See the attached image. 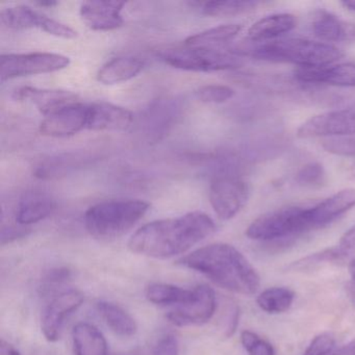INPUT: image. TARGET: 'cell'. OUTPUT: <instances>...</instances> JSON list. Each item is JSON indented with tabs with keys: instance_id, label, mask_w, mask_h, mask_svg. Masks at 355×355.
Listing matches in <instances>:
<instances>
[{
	"instance_id": "6da1fadb",
	"label": "cell",
	"mask_w": 355,
	"mask_h": 355,
	"mask_svg": "<svg viewBox=\"0 0 355 355\" xmlns=\"http://www.w3.org/2000/svg\"><path fill=\"white\" fill-rule=\"evenodd\" d=\"M207 214L192 211L180 217L157 220L139 228L128 241L132 252L166 259L184 254L216 232Z\"/></svg>"
},
{
	"instance_id": "7a4b0ae2",
	"label": "cell",
	"mask_w": 355,
	"mask_h": 355,
	"mask_svg": "<svg viewBox=\"0 0 355 355\" xmlns=\"http://www.w3.org/2000/svg\"><path fill=\"white\" fill-rule=\"evenodd\" d=\"M178 263L203 274L214 284L236 294H255L261 284L259 274L248 259L225 243L201 247L182 257Z\"/></svg>"
},
{
	"instance_id": "3957f363",
	"label": "cell",
	"mask_w": 355,
	"mask_h": 355,
	"mask_svg": "<svg viewBox=\"0 0 355 355\" xmlns=\"http://www.w3.org/2000/svg\"><path fill=\"white\" fill-rule=\"evenodd\" d=\"M234 53L263 61L294 64L298 67L330 66L343 57V53L332 45L304 39H276L253 43Z\"/></svg>"
},
{
	"instance_id": "277c9868",
	"label": "cell",
	"mask_w": 355,
	"mask_h": 355,
	"mask_svg": "<svg viewBox=\"0 0 355 355\" xmlns=\"http://www.w3.org/2000/svg\"><path fill=\"white\" fill-rule=\"evenodd\" d=\"M150 209L140 199H112L96 203L85 213L87 232L98 240H113L130 232Z\"/></svg>"
},
{
	"instance_id": "5b68a950",
	"label": "cell",
	"mask_w": 355,
	"mask_h": 355,
	"mask_svg": "<svg viewBox=\"0 0 355 355\" xmlns=\"http://www.w3.org/2000/svg\"><path fill=\"white\" fill-rule=\"evenodd\" d=\"M309 207H280L255 219L246 230V236L255 241H275L311 230Z\"/></svg>"
},
{
	"instance_id": "8992f818",
	"label": "cell",
	"mask_w": 355,
	"mask_h": 355,
	"mask_svg": "<svg viewBox=\"0 0 355 355\" xmlns=\"http://www.w3.org/2000/svg\"><path fill=\"white\" fill-rule=\"evenodd\" d=\"M159 55L166 65L184 71H223L236 69L243 64L242 59L232 51L205 47L167 49Z\"/></svg>"
},
{
	"instance_id": "52a82bcc",
	"label": "cell",
	"mask_w": 355,
	"mask_h": 355,
	"mask_svg": "<svg viewBox=\"0 0 355 355\" xmlns=\"http://www.w3.org/2000/svg\"><path fill=\"white\" fill-rule=\"evenodd\" d=\"M69 65V58L59 53H10L0 58V78L1 82H6L24 76L53 73Z\"/></svg>"
},
{
	"instance_id": "ba28073f",
	"label": "cell",
	"mask_w": 355,
	"mask_h": 355,
	"mask_svg": "<svg viewBox=\"0 0 355 355\" xmlns=\"http://www.w3.org/2000/svg\"><path fill=\"white\" fill-rule=\"evenodd\" d=\"M250 190L248 184L236 175L223 174L214 178L209 186V198L216 215L221 220L236 217L245 207Z\"/></svg>"
},
{
	"instance_id": "9c48e42d",
	"label": "cell",
	"mask_w": 355,
	"mask_h": 355,
	"mask_svg": "<svg viewBox=\"0 0 355 355\" xmlns=\"http://www.w3.org/2000/svg\"><path fill=\"white\" fill-rule=\"evenodd\" d=\"M0 20L3 26L13 30L38 28L47 34L67 40L78 36V32L70 26L57 21L44 14L39 13L26 6H15L1 10Z\"/></svg>"
},
{
	"instance_id": "30bf717a",
	"label": "cell",
	"mask_w": 355,
	"mask_h": 355,
	"mask_svg": "<svg viewBox=\"0 0 355 355\" xmlns=\"http://www.w3.org/2000/svg\"><path fill=\"white\" fill-rule=\"evenodd\" d=\"M297 136L301 139L355 136V107L336 110L313 116L301 124L297 130Z\"/></svg>"
},
{
	"instance_id": "8fae6325",
	"label": "cell",
	"mask_w": 355,
	"mask_h": 355,
	"mask_svg": "<svg viewBox=\"0 0 355 355\" xmlns=\"http://www.w3.org/2000/svg\"><path fill=\"white\" fill-rule=\"evenodd\" d=\"M217 309L215 292L207 284L195 288L192 300L184 304L172 307L166 318L170 323L178 327L200 326L207 323L213 318Z\"/></svg>"
},
{
	"instance_id": "7c38bea8",
	"label": "cell",
	"mask_w": 355,
	"mask_h": 355,
	"mask_svg": "<svg viewBox=\"0 0 355 355\" xmlns=\"http://www.w3.org/2000/svg\"><path fill=\"white\" fill-rule=\"evenodd\" d=\"M84 300V295L76 290L65 291L51 299L41 317V329L49 342L59 340L66 319L82 306Z\"/></svg>"
},
{
	"instance_id": "4fadbf2b",
	"label": "cell",
	"mask_w": 355,
	"mask_h": 355,
	"mask_svg": "<svg viewBox=\"0 0 355 355\" xmlns=\"http://www.w3.org/2000/svg\"><path fill=\"white\" fill-rule=\"evenodd\" d=\"M89 105L73 103L63 107L41 122L40 132L51 138H66L88 130Z\"/></svg>"
},
{
	"instance_id": "5bb4252c",
	"label": "cell",
	"mask_w": 355,
	"mask_h": 355,
	"mask_svg": "<svg viewBox=\"0 0 355 355\" xmlns=\"http://www.w3.org/2000/svg\"><path fill=\"white\" fill-rule=\"evenodd\" d=\"M125 3L119 1H87L80 6V15L87 26L93 31L107 32L117 30L124 24Z\"/></svg>"
},
{
	"instance_id": "9a60e30c",
	"label": "cell",
	"mask_w": 355,
	"mask_h": 355,
	"mask_svg": "<svg viewBox=\"0 0 355 355\" xmlns=\"http://www.w3.org/2000/svg\"><path fill=\"white\" fill-rule=\"evenodd\" d=\"M16 101L35 105L43 115H51L63 107L80 103L78 96L70 91L22 87L14 92Z\"/></svg>"
},
{
	"instance_id": "2e32d148",
	"label": "cell",
	"mask_w": 355,
	"mask_h": 355,
	"mask_svg": "<svg viewBox=\"0 0 355 355\" xmlns=\"http://www.w3.org/2000/svg\"><path fill=\"white\" fill-rule=\"evenodd\" d=\"M295 78L305 84H325L330 86L355 88V64H340L322 67H298Z\"/></svg>"
},
{
	"instance_id": "e0dca14e",
	"label": "cell",
	"mask_w": 355,
	"mask_h": 355,
	"mask_svg": "<svg viewBox=\"0 0 355 355\" xmlns=\"http://www.w3.org/2000/svg\"><path fill=\"white\" fill-rule=\"evenodd\" d=\"M134 123V115L125 107L107 103L89 105L88 130L122 132Z\"/></svg>"
},
{
	"instance_id": "ac0fdd59",
	"label": "cell",
	"mask_w": 355,
	"mask_h": 355,
	"mask_svg": "<svg viewBox=\"0 0 355 355\" xmlns=\"http://www.w3.org/2000/svg\"><path fill=\"white\" fill-rule=\"evenodd\" d=\"M355 207V188L344 189L325 200L309 207L311 230L323 227Z\"/></svg>"
},
{
	"instance_id": "d6986e66",
	"label": "cell",
	"mask_w": 355,
	"mask_h": 355,
	"mask_svg": "<svg viewBox=\"0 0 355 355\" xmlns=\"http://www.w3.org/2000/svg\"><path fill=\"white\" fill-rule=\"evenodd\" d=\"M313 34L326 42H353L355 41V24L343 21L338 16L320 11L311 24Z\"/></svg>"
},
{
	"instance_id": "ffe728a7",
	"label": "cell",
	"mask_w": 355,
	"mask_h": 355,
	"mask_svg": "<svg viewBox=\"0 0 355 355\" xmlns=\"http://www.w3.org/2000/svg\"><path fill=\"white\" fill-rule=\"evenodd\" d=\"M55 211V201L44 193L32 192L24 195L16 209V222L28 226L43 221Z\"/></svg>"
},
{
	"instance_id": "44dd1931",
	"label": "cell",
	"mask_w": 355,
	"mask_h": 355,
	"mask_svg": "<svg viewBox=\"0 0 355 355\" xmlns=\"http://www.w3.org/2000/svg\"><path fill=\"white\" fill-rule=\"evenodd\" d=\"M296 28V19L291 14H273L257 20L247 32V40L251 43L276 40Z\"/></svg>"
},
{
	"instance_id": "7402d4cb",
	"label": "cell",
	"mask_w": 355,
	"mask_h": 355,
	"mask_svg": "<svg viewBox=\"0 0 355 355\" xmlns=\"http://www.w3.org/2000/svg\"><path fill=\"white\" fill-rule=\"evenodd\" d=\"M144 66L145 62L138 57L116 58L101 67L97 80L103 85L121 84L136 78Z\"/></svg>"
},
{
	"instance_id": "603a6c76",
	"label": "cell",
	"mask_w": 355,
	"mask_h": 355,
	"mask_svg": "<svg viewBox=\"0 0 355 355\" xmlns=\"http://www.w3.org/2000/svg\"><path fill=\"white\" fill-rule=\"evenodd\" d=\"M72 340L76 355H109L105 336L92 324H76L72 330Z\"/></svg>"
},
{
	"instance_id": "cb8c5ba5",
	"label": "cell",
	"mask_w": 355,
	"mask_h": 355,
	"mask_svg": "<svg viewBox=\"0 0 355 355\" xmlns=\"http://www.w3.org/2000/svg\"><path fill=\"white\" fill-rule=\"evenodd\" d=\"M96 307L103 321L117 336L132 338L138 331V325L134 318L120 305L110 301H99Z\"/></svg>"
},
{
	"instance_id": "d4e9b609",
	"label": "cell",
	"mask_w": 355,
	"mask_h": 355,
	"mask_svg": "<svg viewBox=\"0 0 355 355\" xmlns=\"http://www.w3.org/2000/svg\"><path fill=\"white\" fill-rule=\"evenodd\" d=\"M242 30L240 24H223L203 31L198 34L188 37L184 41V46L205 47L218 49L220 45L226 44L234 40Z\"/></svg>"
},
{
	"instance_id": "484cf974",
	"label": "cell",
	"mask_w": 355,
	"mask_h": 355,
	"mask_svg": "<svg viewBox=\"0 0 355 355\" xmlns=\"http://www.w3.org/2000/svg\"><path fill=\"white\" fill-rule=\"evenodd\" d=\"M195 288H180L174 284H153L147 288L146 297L151 303L164 306H178L192 300Z\"/></svg>"
},
{
	"instance_id": "4316f807",
	"label": "cell",
	"mask_w": 355,
	"mask_h": 355,
	"mask_svg": "<svg viewBox=\"0 0 355 355\" xmlns=\"http://www.w3.org/2000/svg\"><path fill=\"white\" fill-rule=\"evenodd\" d=\"M293 291L282 286L267 288L257 297V304L268 313H282L290 309L294 302Z\"/></svg>"
},
{
	"instance_id": "83f0119b",
	"label": "cell",
	"mask_w": 355,
	"mask_h": 355,
	"mask_svg": "<svg viewBox=\"0 0 355 355\" xmlns=\"http://www.w3.org/2000/svg\"><path fill=\"white\" fill-rule=\"evenodd\" d=\"M259 6L251 0H228V1H209L201 6V13L211 17H232L253 11Z\"/></svg>"
},
{
	"instance_id": "f1b7e54d",
	"label": "cell",
	"mask_w": 355,
	"mask_h": 355,
	"mask_svg": "<svg viewBox=\"0 0 355 355\" xmlns=\"http://www.w3.org/2000/svg\"><path fill=\"white\" fill-rule=\"evenodd\" d=\"M178 114V105L173 101H161L155 107L149 110L147 114V123L153 122L147 130H153L155 137H159L162 132H165L169 124L173 121L174 117Z\"/></svg>"
},
{
	"instance_id": "f546056e",
	"label": "cell",
	"mask_w": 355,
	"mask_h": 355,
	"mask_svg": "<svg viewBox=\"0 0 355 355\" xmlns=\"http://www.w3.org/2000/svg\"><path fill=\"white\" fill-rule=\"evenodd\" d=\"M236 92L234 89L223 85H207L195 92L198 101L205 103H223L232 99Z\"/></svg>"
},
{
	"instance_id": "4dcf8cb0",
	"label": "cell",
	"mask_w": 355,
	"mask_h": 355,
	"mask_svg": "<svg viewBox=\"0 0 355 355\" xmlns=\"http://www.w3.org/2000/svg\"><path fill=\"white\" fill-rule=\"evenodd\" d=\"M325 180V170L319 163H309L303 166L295 178V182L299 186L309 187V188L322 186Z\"/></svg>"
},
{
	"instance_id": "1f68e13d",
	"label": "cell",
	"mask_w": 355,
	"mask_h": 355,
	"mask_svg": "<svg viewBox=\"0 0 355 355\" xmlns=\"http://www.w3.org/2000/svg\"><path fill=\"white\" fill-rule=\"evenodd\" d=\"M336 255V263H355V225L349 228L336 247H332Z\"/></svg>"
},
{
	"instance_id": "d6a6232c",
	"label": "cell",
	"mask_w": 355,
	"mask_h": 355,
	"mask_svg": "<svg viewBox=\"0 0 355 355\" xmlns=\"http://www.w3.org/2000/svg\"><path fill=\"white\" fill-rule=\"evenodd\" d=\"M241 342L249 355H275L273 346L250 330L242 332Z\"/></svg>"
},
{
	"instance_id": "836d02e7",
	"label": "cell",
	"mask_w": 355,
	"mask_h": 355,
	"mask_svg": "<svg viewBox=\"0 0 355 355\" xmlns=\"http://www.w3.org/2000/svg\"><path fill=\"white\" fill-rule=\"evenodd\" d=\"M323 148L334 155L355 157V136L331 138L324 141Z\"/></svg>"
},
{
	"instance_id": "e575fe53",
	"label": "cell",
	"mask_w": 355,
	"mask_h": 355,
	"mask_svg": "<svg viewBox=\"0 0 355 355\" xmlns=\"http://www.w3.org/2000/svg\"><path fill=\"white\" fill-rule=\"evenodd\" d=\"M336 344V338L330 332H323L311 340L302 355H327L331 352Z\"/></svg>"
},
{
	"instance_id": "d590c367",
	"label": "cell",
	"mask_w": 355,
	"mask_h": 355,
	"mask_svg": "<svg viewBox=\"0 0 355 355\" xmlns=\"http://www.w3.org/2000/svg\"><path fill=\"white\" fill-rule=\"evenodd\" d=\"M153 355H180V343L174 334L162 336L153 349Z\"/></svg>"
},
{
	"instance_id": "8d00e7d4",
	"label": "cell",
	"mask_w": 355,
	"mask_h": 355,
	"mask_svg": "<svg viewBox=\"0 0 355 355\" xmlns=\"http://www.w3.org/2000/svg\"><path fill=\"white\" fill-rule=\"evenodd\" d=\"M72 277L71 270L68 268H55V269L49 270L46 275L44 276V286L46 288L49 286H58V284H65Z\"/></svg>"
},
{
	"instance_id": "74e56055",
	"label": "cell",
	"mask_w": 355,
	"mask_h": 355,
	"mask_svg": "<svg viewBox=\"0 0 355 355\" xmlns=\"http://www.w3.org/2000/svg\"><path fill=\"white\" fill-rule=\"evenodd\" d=\"M30 230L26 228L15 227V226H9V227H3L1 232V245L9 244L14 241L19 240L28 236Z\"/></svg>"
},
{
	"instance_id": "f35d334b",
	"label": "cell",
	"mask_w": 355,
	"mask_h": 355,
	"mask_svg": "<svg viewBox=\"0 0 355 355\" xmlns=\"http://www.w3.org/2000/svg\"><path fill=\"white\" fill-rule=\"evenodd\" d=\"M0 355H22L13 345L10 344L9 342H6L5 340H1L0 345Z\"/></svg>"
},
{
	"instance_id": "ab89813d",
	"label": "cell",
	"mask_w": 355,
	"mask_h": 355,
	"mask_svg": "<svg viewBox=\"0 0 355 355\" xmlns=\"http://www.w3.org/2000/svg\"><path fill=\"white\" fill-rule=\"evenodd\" d=\"M332 355H355V340L345 345Z\"/></svg>"
},
{
	"instance_id": "60d3db41",
	"label": "cell",
	"mask_w": 355,
	"mask_h": 355,
	"mask_svg": "<svg viewBox=\"0 0 355 355\" xmlns=\"http://www.w3.org/2000/svg\"><path fill=\"white\" fill-rule=\"evenodd\" d=\"M348 269L351 276L350 294L355 302V263H350L348 266Z\"/></svg>"
},
{
	"instance_id": "b9f144b4",
	"label": "cell",
	"mask_w": 355,
	"mask_h": 355,
	"mask_svg": "<svg viewBox=\"0 0 355 355\" xmlns=\"http://www.w3.org/2000/svg\"><path fill=\"white\" fill-rule=\"evenodd\" d=\"M340 5L349 11L355 12V0H346V1H342Z\"/></svg>"
},
{
	"instance_id": "7bdbcfd3",
	"label": "cell",
	"mask_w": 355,
	"mask_h": 355,
	"mask_svg": "<svg viewBox=\"0 0 355 355\" xmlns=\"http://www.w3.org/2000/svg\"><path fill=\"white\" fill-rule=\"evenodd\" d=\"M39 7H55L59 3H55V1H39V3H36Z\"/></svg>"
},
{
	"instance_id": "ee69618b",
	"label": "cell",
	"mask_w": 355,
	"mask_h": 355,
	"mask_svg": "<svg viewBox=\"0 0 355 355\" xmlns=\"http://www.w3.org/2000/svg\"><path fill=\"white\" fill-rule=\"evenodd\" d=\"M119 355H126V354H119Z\"/></svg>"
}]
</instances>
